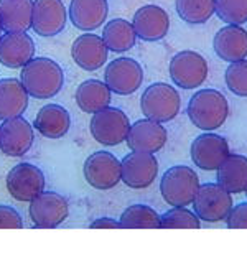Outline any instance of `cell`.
Returning <instances> with one entry per match:
<instances>
[{"instance_id": "16", "label": "cell", "mask_w": 247, "mask_h": 257, "mask_svg": "<svg viewBox=\"0 0 247 257\" xmlns=\"http://www.w3.org/2000/svg\"><path fill=\"white\" fill-rule=\"evenodd\" d=\"M167 128L162 122L142 119L131 125L127 136V145L134 152H147V154H157L167 144Z\"/></svg>"}, {"instance_id": "4", "label": "cell", "mask_w": 247, "mask_h": 257, "mask_svg": "<svg viewBox=\"0 0 247 257\" xmlns=\"http://www.w3.org/2000/svg\"><path fill=\"white\" fill-rule=\"evenodd\" d=\"M181 97L173 86L154 83L144 91L140 97V109L147 119L157 122H170L180 112Z\"/></svg>"}, {"instance_id": "1", "label": "cell", "mask_w": 247, "mask_h": 257, "mask_svg": "<svg viewBox=\"0 0 247 257\" xmlns=\"http://www.w3.org/2000/svg\"><path fill=\"white\" fill-rule=\"evenodd\" d=\"M20 81L35 99H51L61 91L64 74L61 66L51 58H33L22 68Z\"/></svg>"}, {"instance_id": "17", "label": "cell", "mask_w": 247, "mask_h": 257, "mask_svg": "<svg viewBox=\"0 0 247 257\" xmlns=\"http://www.w3.org/2000/svg\"><path fill=\"white\" fill-rule=\"evenodd\" d=\"M134 30L137 38L144 42H158L167 37L170 28V17L158 5H144L134 15Z\"/></svg>"}, {"instance_id": "5", "label": "cell", "mask_w": 247, "mask_h": 257, "mask_svg": "<svg viewBox=\"0 0 247 257\" xmlns=\"http://www.w3.org/2000/svg\"><path fill=\"white\" fill-rule=\"evenodd\" d=\"M195 213L206 223H221L226 221L234 208L232 196L219 183H204L199 186L195 200Z\"/></svg>"}, {"instance_id": "13", "label": "cell", "mask_w": 247, "mask_h": 257, "mask_svg": "<svg viewBox=\"0 0 247 257\" xmlns=\"http://www.w3.org/2000/svg\"><path fill=\"white\" fill-rule=\"evenodd\" d=\"M229 145L224 137L213 132H206L198 136L191 144V160L193 163L206 172H214L221 163L227 159Z\"/></svg>"}, {"instance_id": "19", "label": "cell", "mask_w": 247, "mask_h": 257, "mask_svg": "<svg viewBox=\"0 0 247 257\" xmlns=\"http://www.w3.org/2000/svg\"><path fill=\"white\" fill-rule=\"evenodd\" d=\"M33 55L35 42L27 32L7 33L0 38V63L5 68H23L28 61L33 60Z\"/></svg>"}, {"instance_id": "10", "label": "cell", "mask_w": 247, "mask_h": 257, "mask_svg": "<svg viewBox=\"0 0 247 257\" xmlns=\"http://www.w3.org/2000/svg\"><path fill=\"white\" fill-rule=\"evenodd\" d=\"M5 183H7V191L12 198H15L17 201L27 203L37 198L40 193H43L45 175L38 167L23 162L9 172Z\"/></svg>"}, {"instance_id": "12", "label": "cell", "mask_w": 247, "mask_h": 257, "mask_svg": "<svg viewBox=\"0 0 247 257\" xmlns=\"http://www.w3.org/2000/svg\"><path fill=\"white\" fill-rule=\"evenodd\" d=\"M158 175V162L154 154L134 152L122 160V182L129 188L144 190L155 182Z\"/></svg>"}, {"instance_id": "36", "label": "cell", "mask_w": 247, "mask_h": 257, "mask_svg": "<svg viewBox=\"0 0 247 257\" xmlns=\"http://www.w3.org/2000/svg\"><path fill=\"white\" fill-rule=\"evenodd\" d=\"M2 30H4V28H2V25H0V38H2Z\"/></svg>"}, {"instance_id": "27", "label": "cell", "mask_w": 247, "mask_h": 257, "mask_svg": "<svg viewBox=\"0 0 247 257\" xmlns=\"http://www.w3.org/2000/svg\"><path fill=\"white\" fill-rule=\"evenodd\" d=\"M102 40L110 51L124 53V51L134 48L135 42H137V33H135L131 22L124 19H114L105 23L102 30Z\"/></svg>"}, {"instance_id": "2", "label": "cell", "mask_w": 247, "mask_h": 257, "mask_svg": "<svg viewBox=\"0 0 247 257\" xmlns=\"http://www.w3.org/2000/svg\"><path fill=\"white\" fill-rule=\"evenodd\" d=\"M229 115V104L224 94L216 89H201L190 99L188 117L199 131L213 132L222 127Z\"/></svg>"}, {"instance_id": "33", "label": "cell", "mask_w": 247, "mask_h": 257, "mask_svg": "<svg viewBox=\"0 0 247 257\" xmlns=\"http://www.w3.org/2000/svg\"><path fill=\"white\" fill-rule=\"evenodd\" d=\"M23 221L15 208L0 204V229H22Z\"/></svg>"}, {"instance_id": "18", "label": "cell", "mask_w": 247, "mask_h": 257, "mask_svg": "<svg viewBox=\"0 0 247 257\" xmlns=\"http://www.w3.org/2000/svg\"><path fill=\"white\" fill-rule=\"evenodd\" d=\"M109 48L102 37L86 33L74 40L71 46V56L74 63L86 71H96L107 61Z\"/></svg>"}, {"instance_id": "21", "label": "cell", "mask_w": 247, "mask_h": 257, "mask_svg": "<svg viewBox=\"0 0 247 257\" xmlns=\"http://www.w3.org/2000/svg\"><path fill=\"white\" fill-rule=\"evenodd\" d=\"M107 0H71L69 19L82 32H92L107 20Z\"/></svg>"}, {"instance_id": "28", "label": "cell", "mask_w": 247, "mask_h": 257, "mask_svg": "<svg viewBox=\"0 0 247 257\" xmlns=\"http://www.w3.org/2000/svg\"><path fill=\"white\" fill-rule=\"evenodd\" d=\"M120 224L126 229H158L162 216L147 204H132L120 216Z\"/></svg>"}, {"instance_id": "8", "label": "cell", "mask_w": 247, "mask_h": 257, "mask_svg": "<svg viewBox=\"0 0 247 257\" xmlns=\"http://www.w3.org/2000/svg\"><path fill=\"white\" fill-rule=\"evenodd\" d=\"M86 182L96 190H110L122 182V162L109 152H94L82 167Z\"/></svg>"}, {"instance_id": "23", "label": "cell", "mask_w": 247, "mask_h": 257, "mask_svg": "<svg viewBox=\"0 0 247 257\" xmlns=\"http://www.w3.org/2000/svg\"><path fill=\"white\" fill-rule=\"evenodd\" d=\"M28 96L22 81L15 78L0 81V120L20 117L28 107Z\"/></svg>"}, {"instance_id": "29", "label": "cell", "mask_w": 247, "mask_h": 257, "mask_svg": "<svg viewBox=\"0 0 247 257\" xmlns=\"http://www.w3.org/2000/svg\"><path fill=\"white\" fill-rule=\"evenodd\" d=\"M176 14L190 25L206 23L216 12V0H176Z\"/></svg>"}, {"instance_id": "9", "label": "cell", "mask_w": 247, "mask_h": 257, "mask_svg": "<svg viewBox=\"0 0 247 257\" xmlns=\"http://www.w3.org/2000/svg\"><path fill=\"white\" fill-rule=\"evenodd\" d=\"M30 219L35 227L53 229L68 219L69 204L64 196L55 191H43L30 201Z\"/></svg>"}, {"instance_id": "14", "label": "cell", "mask_w": 247, "mask_h": 257, "mask_svg": "<svg viewBox=\"0 0 247 257\" xmlns=\"http://www.w3.org/2000/svg\"><path fill=\"white\" fill-rule=\"evenodd\" d=\"M33 140V127L22 115L4 120L0 125V150L7 157H23L28 154Z\"/></svg>"}, {"instance_id": "20", "label": "cell", "mask_w": 247, "mask_h": 257, "mask_svg": "<svg viewBox=\"0 0 247 257\" xmlns=\"http://www.w3.org/2000/svg\"><path fill=\"white\" fill-rule=\"evenodd\" d=\"M213 46L222 61L244 60L247 56V32L242 25H226L214 35Z\"/></svg>"}, {"instance_id": "22", "label": "cell", "mask_w": 247, "mask_h": 257, "mask_svg": "<svg viewBox=\"0 0 247 257\" xmlns=\"http://www.w3.org/2000/svg\"><path fill=\"white\" fill-rule=\"evenodd\" d=\"M33 23V0H0V25L4 32H28Z\"/></svg>"}, {"instance_id": "25", "label": "cell", "mask_w": 247, "mask_h": 257, "mask_svg": "<svg viewBox=\"0 0 247 257\" xmlns=\"http://www.w3.org/2000/svg\"><path fill=\"white\" fill-rule=\"evenodd\" d=\"M110 91L109 86L97 79H87L81 83L76 89V104L86 114H96L99 110L109 107L110 104Z\"/></svg>"}, {"instance_id": "7", "label": "cell", "mask_w": 247, "mask_h": 257, "mask_svg": "<svg viewBox=\"0 0 247 257\" xmlns=\"http://www.w3.org/2000/svg\"><path fill=\"white\" fill-rule=\"evenodd\" d=\"M170 78L181 89H195L208 78V61L196 51H180L170 61Z\"/></svg>"}, {"instance_id": "37", "label": "cell", "mask_w": 247, "mask_h": 257, "mask_svg": "<svg viewBox=\"0 0 247 257\" xmlns=\"http://www.w3.org/2000/svg\"><path fill=\"white\" fill-rule=\"evenodd\" d=\"M245 195H247V190H245Z\"/></svg>"}, {"instance_id": "32", "label": "cell", "mask_w": 247, "mask_h": 257, "mask_svg": "<svg viewBox=\"0 0 247 257\" xmlns=\"http://www.w3.org/2000/svg\"><path fill=\"white\" fill-rule=\"evenodd\" d=\"M226 84L236 96L247 97V60L234 61L226 69Z\"/></svg>"}, {"instance_id": "15", "label": "cell", "mask_w": 247, "mask_h": 257, "mask_svg": "<svg viewBox=\"0 0 247 257\" xmlns=\"http://www.w3.org/2000/svg\"><path fill=\"white\" fill-rule=\"evenodd\" d=\"M66 7L61 0H33L32 28L40 37H55L66 25Z\"/></svg>"}, {"instance_id": "24", "label": "cell", "mask_w": 247, "mask_h": 257, "mask_svg": "<svg viewBox=\"0 0 247 257\" xmlns=\"http://www.w3.org/2000/svg\"><path fill=\"white\" fill-rule=\"evenodd\" d=\"M71 127V115L60 104H46L35 117V128L46 139H61Z\"/></svg>"}, {"instance_id": "34", "label": "cell", "mask_w": 247, "mask_h": 257, "mask_svg": "<svg viewBox=\"0 0 247 257\" xmlns=\"http://www.w3.org/2000/svg\"><path fill=\"white\" fill-rule=\"evenodd\" d=\"M226 224L231 229H247V203H239L231 209Z\"/></svg>"}, {"instance_id": "35", "label": "cell", "mask_w": 247, "mask_h": 257, "mask_svg": "<svg viewBox=\"0 0 247 257\" xmlns=\"http://www.w3.org/2000/svg\"><path fill=\"white\" fill-rule=\"evenodd\" d=\"M91 229H117V227H122L120 221H115L112 218H99L94 219L89 224Z\"/></svg>"}, {"instance_id": "26", "label": "cell", "mask_w": 247, "mask_h": 257, "mask_svg": "<svg viewBox=\"0 0 247 257\" xmlns=\"http://www.w3.org/2000/svg\"><path fill=\"white\" fill-rule=\"evenodd\" d=\"M217 183L231 193H244L247 190V157L229 154L217 168Z\"/></svg>"}, {"instance_id": "3", "label": "cell", "mask_w": 247, "mask_h": 257, "mask_svg": "<svg viewBox=\"0 0 247 257\" xmlns=\"http://www.w3.org/2000/svg\"><path fill=\"white\" fill-rule=\"evenodd\" d=\"M199 178L193 168L175 165L163 173L160 191L170 206H190L199 190Z\"/></svg>"}, {"instance_id": "31", "label": "cell", "mask_w": 247, "mask_h": 257, "mask_svg": "<svg viewBox=\"0 0 247 257\" xmlns=\"http://www.w3.org/2000/svg\"><path fill=\"white\" fill-rule=\"evenodd\" d=\"M216 15L227 25L247 22V0H216Z\"/></svg>"}, {"instance_id": "11", "label": "cell", "mask_w": 247, "mask_h": 257, "mask_svg": "<svg viewBox=\"0 0 247 257\" xmlns=\"http://www.w3.org/2000/svg\"><path fill=\"white\" fill-rule=\"evenodd\" d=\"M144 69L139 61L132 58H117L110 61L105 68L104 83L109 86V89L119 96L132 94L142 86Z\"/></svg>"}, {"instance_id": "6", "label": "cell", "mask_w": 247, "mask_h": 257, "mask_svg": "<svg viewBox=\"0 0 247 257\" xmlns=\"http://www.w3.org/2000/svg\"><path fill=\"white\" fill-rule=\"evenodd\" d=\"M89 128L94 140H97L105 147H114V145H119L124 140H127L129 131H131V120L124 110L109 106L92 114Z\"/></svg>"}, {"instance_id": "30", "label": "cell", "mask_w": 247, "mask_h": 257, "mask_svg": "<svg viewBox=\"0 0 247 257\" xmlns=\"http://www.w3.org/2000/svg\"><path fill=\"white\" fill-rule=\"evenodd\" d=\"M163 229H199L201 219L186 206H173L162 216Z\"/></svg>"}]
</instances>
